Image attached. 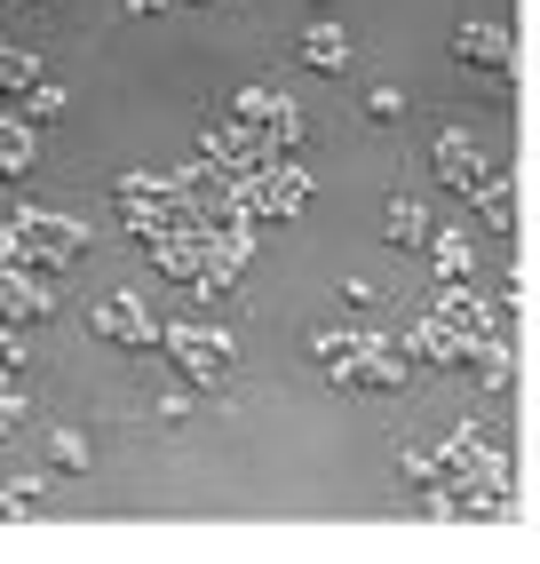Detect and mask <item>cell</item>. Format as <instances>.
Masks as SVG:
<instances>
[{
  "mask_svg": "<svg viewBox=\"0 0 540 564\" xmlns=\"http://www.w3.org/2000/svg\"><path fill=\"white\" fill-rule=\"evenodd\" d=\"M32 167H41V128L24 111H0V183H24Z\"/></svg>",
  "mask_w": 540,
  "mask_h": 564,
  "instance_id": "cell-6",
  "label": "cell"
},
{
  "mask_svg": "<svg viewBox=\"0 0 540 564\" xmlns=\"http://www.w3.org/2000/svg\"><path fill=\"white\" fill-rule=\"evenodd\" d=\"M56 462H64V469H88V445L72 437V430H56Z\"/></svg>",
  "mask_w": 540,
  "mask_h": 564,
  "instance_id": "cell-14",
  "label": "cell"
},
{
  "mask_svg": "<svg viewBox=\"0 0 540 564\" xmlns=\"http://www.w3.org/2000/svg\"><path fill=\"white\" fill-rule=\"evenodd\" d=\"M24 422H32V398H24V382H17L9 350H0V437H17Z\"/></svg>",
  "mask_w": 540,
  "mask_h": 564,
  "instance_id": "cell-10",
  "label": "cell"
},
{
  "mask_svg": "<svg viewBox=\"0 0 540 564\" xmlns=\"http://www.w3.org/2000/svg\"><path fill=\"white\" fill-rule=\"evenodd\" d=\"M223 111H230V120H239V128H247V135L262 143L270 160H279V152H294V135H302V120H294V104H287L279 88H239V96H230Z\"/></svg>",
  "mask_w": 540,
  "mask_h": 564,
  "instance_id": "cell-2",
  "label": "cell"
},
{
  "mask_svg": "<svg viewBox=\"0 0 540 564\" xmlns=\"http://www.w3.org/2000/svg\"><path fill=\"white\" fill-rule=\"evenodd\" d=\"M41 509V477H9V494H0V517H24Z\"/></svg>",
  "mask_w": 540,
  "mask_h": 564,
  "instance_id": "cell-13",
  "label": "cell"
},
{
  "mask_svg": "<svg viewBox=\"0 0 540 564\" xmlns=\"http://www.w3.org/2000/svg\"><path fill=\"white\" fill-rule=\"evenodd\" d=\"M453 56H461V64H477V72H509V32L477 17V24H461V32H453Z\"/></svg>",
  "mask_w": 540,
  "mask_h": 564,
  "instance_id": "cell-7",
  "label": "cell"
},
{
  "mask_svg": "<svg viewBox=\"0 0 540 564\" xmlns=\"http://www.w3.org/2000/svg\"><path fill=\"white\" fill-rule=\"evenodd\" d=\"M381 239H390V247H430V207H421V199H390Z\"/></svg>",
  "mask_w": 540,
  "mask_h": 564,
  "instance_id": "cell-8",
  "label": "cell"
},
{
  "mask_svg": "<svg viewBox=\"0 0 540 564\" xmlns=\"http://www.w3.org/2000/svg\"><path fill=\"white\" fill-rule=\"evenodd\" d=\"M56 111H64V88H56V80H32V96H24V120H32V128H48Z\"/></svg>",
  "mask_w": 540,
  "mask_h": 564,
  "instance_id": "cell-12",
  "label": "cell"
},
{
  "mask_svg": "<svg viewBox=\"0 0 540 564\" xmlns=\"http://www.w3.org/2000/svg\"><path fill=\"white\" fill-rule=\"evenodd\" d=\"M438 183H445V192L485 199V207L500 215V175H493V160H485V143H469L461 128H445V135H438Z\"/></svg>",
  "mask_w": 540,
  "mask_h": 564,
  "instance_id": "cell-3",
  "label": "cell"
},
{
  "mask_svg": "<svg viewBox=\"0 0 540 564\" xmlns=\"http://www.w3.org/2000/svg\"><path fill=\"white\" fill-rule=\"evenodd\" d=\"M302 64H318V72H342V64H350L342 24H311V32H302Z\"/></svg>",
  "mask_w": 540,
  "mask_h": 564,
  "instance_id": "cell-9",
  "label": "cell"
},
{
  "mask_svg": "<svg viewBox=\"0 0 540 564\" xmlns=\"http://www.w3.org/2000/svg\"><path fill=\"white\" fill-rule=\"evenodd\" d=\"M80 254H88V231H80V223H64V215L24 207V215L0 223V262H9V271H24V279H41V286H56Z\"/></svg>",
  "mask_w": 540,
  "mask_h": 564,
  "instance_id": "cell-1",
  "label": "cell"
},
{
  "mask_svg": "<svg viewBox=\"0 0 540 564\" xmlns=\"http://www.w3.org/2000/svg\"><path fill=\"white\" fill-rule=\"evenodd\" d=\"M88 326L104 334V343H120V350H151V343H160V326H151V311H143V294H104V303L88 311Z\"/></svg>",
  "mask_w": 540,
  "mask_h": 564,
  "instance_id": "cell-5",
  "label": "cell"
},
{
  "mask_svg": "<svg viewBox=\"0 0 540 564\" xmlns=\"http://www.w3.org/2000/svg\"><path fill=\"white\" fill-rule=\"evenodd\" d=\"M430 254H438V271H445V279H461V271L477 262V247L461 239V231H430Z\"/></svg>",
  "mask_w": 540,
  "mask_h": 564,
  "instance_id": "cell-11",
  "label": "cell"
},
{
  "mask_svg": "<svg viewBox=\"0 0 540 564\" xmlns=\"http://www.w3.org/2000/svg\"><path fill=\"white\" fill-rule=\"evenodd\" d=\"M160 343L175 350V373L191 390H223L230 382V334H207V326H168Z\"/></svg>",
  "mask_w": 540,
  "mask_h": 564,
  "instance_id": "cell-4",
  "label": "cell"
}]
</instances>
